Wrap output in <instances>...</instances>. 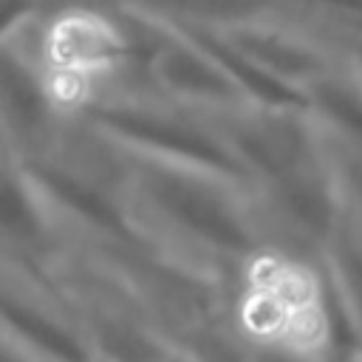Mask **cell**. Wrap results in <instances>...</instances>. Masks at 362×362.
<instances>
[{
	"label": "cell",
	"instance_id": "obj_1",
	"mask_svg": "<svg viewBox=\"0 0 362 362\" xmlns=\"http://www.w3.org/2000/svg\"><path fill=\"white\" fill-rule=\"evenodd\" d=\"M240 325L252 342L291 362H320L331 345L320 280L283 257H263L252 266L240 297Z\"/></svg>",
	"mask_w": 362,
	"mask_h": 362
},
{
	"label": "cell",
	"instance_id": "obj_2",
	"mask_svg": "<svg viewBox=\"0 0 362 362\" xmlns=\"http://www.w3.org/2000/svg\"><path fill=\"white\" fill-rule=\"evenodd\" d=\"M116 28L93 14H65L48 34L51 57L65 71L99 68L119 51Z\"/></svg>",
	"mask_w": 362,
	"mask_h": 362
}]
</instances>
